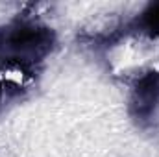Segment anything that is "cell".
Masks as SVG:
<instances>
[{
  "instance_id": "obj_1",
  "label": "cell",
  "mask_w": 159,
  "mask_h": 157,
  "mask_svg": "<svg viewBox=\"0 0 159 157\" xmlns=\"http://www.w3.org/2000/svg\"><path fill=\"white\" fill-rule=\"evenodd\" d=\"M54 44L52 32L39 22H19L15 24L4 39V46L11 52L9 57L20 59L32 65L48 54Z\"/></svg>"
}]
</instances>
